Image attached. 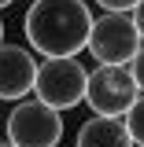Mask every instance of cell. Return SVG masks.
I'll list each match as a JSON object with an SVG mask.
<instances>
[{
	"label": "cell",
	"mask_w": 144,
	"mask_h": 147,
	"mask_svg": "<svg viewBox=\"0 0 144 147\" xmlns=\"http://www.w3.org/2000/svg\"><path fill=\"white\" fill-rule=\"evenodd\" d=\"M92 11L85 0H33L22 15L26 44L37 55H78L89 40Z\"/></svg>",
	"instance_id": "1"
},
{
	"label": "cell",
	"mask_w": 144,
	"mask_h": 147,
	"mask_svg": "<svg viewBox=\"0 0 144 147\" xmlns=\"http://www.w3.org/2000/svg\"><path fill=\"white\" fill-rule=\"evenodd\" d=\"M85 81L89 70L78 55H44V63H37L33 96L55 110H74L78 103H85Z\"/></svg>",
	"instance_id": "2"
},
{
	"label": "cell",
	"mask_w": 144,
	"mask_h": 147,
	"mask_svg": "<svg viewBox=\"0 0 144 147\" xmlns=\"http://www.w3.org/2000/svg\"><path fill=\"white\" fill-rule=\"evenodd\" d=\"M4 132L15 147H59L63 144V110L48 107L41 99H15V107L4 121Z\"/></svg>",
	"instance_id": "3"
},
{
	"label": "cell",
	"mask_w": 144,
	"mask_h": 147,
	"mask_svg": "<svg viewBox=\"0 0 144 147\" xmlns=\"http://www.w3.org/2000/svg\"><path fill=\"white\" fill-rule=\"evenodd\" d=\"M137 96H141V88H137L126 63H96V70H89L85 103L92 114H118L122 118Z\"/></svg>",
	"instance_id": "4"
},
{
	"label": "cell",
	"mask_w": 144,
	"mask_h": 147,
	"mask_svg": "<svg viewBox=\"0 0 144 147\" xmlns=\"http://www.w3.org/2000/svg\"><path fill=\"white\" fill-rule=\"evenodd\" d=\"M85 48L96 63H129L137 48H141V33L129 11H104L100 18H92V30Z\"/></svg>",
	"instance_id": "5"
},
{
	"label": "cell",
	"mask_w": 144,
	"mask_h": 147,
	"mask_svg": "<svg viewBox=\"0 0 144 147\" xmlns=\"http://www.w3.org/2000/svg\"><path fill=\"white\" fill-rule=\"evenodd\" d=\"M37 77V52L26 44H0V99L15 103L33 92Z\"/></svg>",
	"instance_id": "6"
},
{
	"label": "cell",
	"mask_w": 144,
	"mask_h": 147,
	"mask_svg": "<svg viewBox=\"0 0 144 147\" xmlns=\"http://www.w3.org/2000/svg\"><path fill=\"white\" fill-rule=\"evenodd\" d=\"M74 147H137L118 114H92L78 125Z\"/></svg>",
	"instance_id": "7"
},
{
	"label": "cell",
	"mask_w": 144,
	"mask_h": 147,
	"mask_svg": "<svg viewBox=\"0 0 144 147\" xmlns=\"http://www.w3.org/2000/svg\"><path fill=\"white\" fill-rule=\"evenodd\" d=\"M122 121H126L129 136H133V144H137V147H144V92L133 99V107L122 114Z\"/></svg>",
	"instance_id": "8"
},
{
	"label": "cell",
	"mask_w": 144,
	"mask_h": 147,
	"mask_svg": "<svg viewBox=\"0 0 144 147\" xmlns=\"http://www.w3.org/2000/svg\"><path fill=\"white\" fill-rule=\"evenodd\" d=\"M129 66V74H133V81H137V88L144 92V40H141V48H137V55L126 63Z\"/></svg>",
	"instance_id": "9"
},
{
	"label": "cell",
	"mask_w": 144,
	"mask_h": 147,
	"mask_svg": "<svg viewBox=\"0 0 144 147\" xmlns=\"http://www.w3.org/2000/svg\"><path fill=\"white\" fill-rule=\"evenodd\" d=\"M100 4V11H133L137 7V0H96Z\"/></svg>",
	"instance_id": "10"
},
{
	"label": "cell",
	"mask_w": 144,
	"mask_h": 147,
	"mask_svg": "<svg viewBox=\"0 0 144 147\" xmlns=\"http://www.w3.org/2000/svg\"><path fill=\"white\" fill-rule=\"evenodd\" d=\"M129 15H133V22H137V33H141V40H144V0H137V7H133Z\"/></svg>",
	"instance_id": "11"
},
{
	"label": "cell",
	"mask_w": 144,
	"mask_h": 147,
	"mask_svg": "<svg viewBox=\"0 0 144 147\" xmlns=\"http://www.w3.org/2000/svg\"><path fill=\"white\" fill-rule=\"evenodd\" d=\"M11 4H15V0H0V11H4V7H11Z\"/></svg>",
	"instance_id": "12"
},
{
	"label": "cell",
	"mask_w": 144,
	"mask_h": 147,
	"mask_svg": "<svg viewBox=\"0 0 144 147\" xmlns=\"http://www.w3.org/2000/svg\"><path fill=\"white\" fill-rule=\"evenodd\" d=\"M0 44H4V18H0Z\"/></svg>",
	"instance_id": "13"
},
{
	"label": "cell",
	"mask_w": 144,
	"mask_h": 147,
	"mask_svg": "<svg viewBox=\"0 0 144 147\" xmlns=\"http://www.w3.org/2000/svg\"><path fill=\"white\" fill-rule=\"evenodd\" d=\"M0 147H15V144H11V140H4V144H0Z\"/></svg>",
	"instance_id": "14"
}]
</instances>
